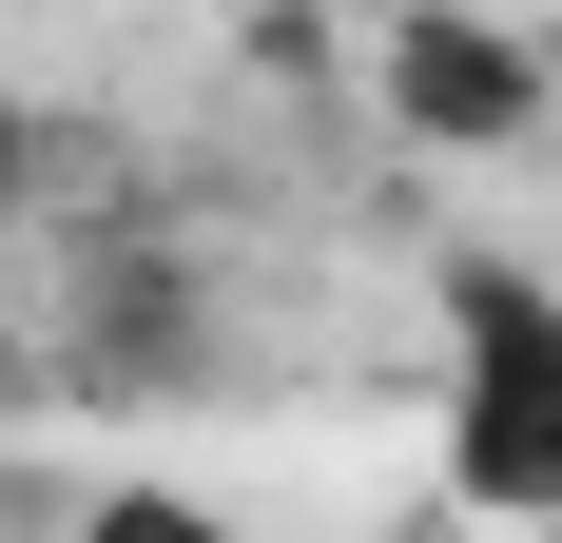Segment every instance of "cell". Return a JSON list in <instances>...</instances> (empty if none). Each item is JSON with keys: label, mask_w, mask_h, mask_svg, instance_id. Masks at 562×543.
<instances>
[{"label": "cell", "mask_w": 562, "mask_h": 543, "mask_svg": "<svg viewBox=\"0 0 562 543\" xmlns=\"http://www.w3.org/2000/svg\"><path fill=\"white\" fill-rule=\"evenodd\" d=\"M78 543H233V505H194V486H98Z\"/></svg>", "instance_id": "3"}, {"label": "cell", "mask_w": 562, "mask_h": 543, "mask_svg": "<svg viewBox=\"0 0 562 543\" xmlns=\"http://www.w3.org/2000/svg\"><path fill=\"white\" fill-rule=\"evenodd\" d=\"M389 117L427 156H505V136H543V40L465 20V0H407L389 20Z\"/></svg>", "instance_id": "2"}, {"label": "cell", "mask_w": 562, "mask_h": 543, "mask_svg": "<svg viewBox=\"0 0 562 543\" xmlns=\"http://www.w3.org/2000/svg\"><path fill=\"white\" fill-rule=\"evenodd\" d=\"M20 175H40V117H20V98H0V214H20Z\"/></svg>", "instance_id": "4"}, {"label": "cell", "mask_w": 562, "mask_h": 543, "mask_svg": "<svg viewBox=\"0 0 562 543\" xmlns=\"http://www.w3.org/2000/svg\"><path fill=\"white\" fill-rule=\"evenodd\" d=\"M543 117H562V58H543Z\"/></svg>", "instance_id": "5"}, {"label": "cell", "mask_w": 562, "mask_h": 543, "mask_svg": "<svg viewBox=\"0 0 562 543\" xmlns=\"http://www.w3.org/2000/svg\"><path fill=\"white\" fill-rule=\"evenodd\" d=\"M447 486L485 524H562V272L524 253L447 272Z\"/></svg>", "instance_id": "1"}]
</instances>
